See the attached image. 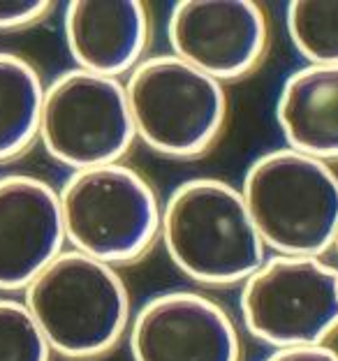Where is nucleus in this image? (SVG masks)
I'll list each match as a JSON object with an SVG mask.
<instances>
[{
  "mask_svg": "<svg viewBox=\"0 0 338 361\" xmlns=\"http://www.w3.org/2000/svg\"><path fill=\"white\" fill-rule=\"evenodd\" d=\"M160 239L181 274L211 287L243 283L267 259L241 190L220 178L197 176L174 188Z\"/></svg>",
  "mask_w": 338,
  "mask_h": 361,
  "instance_id": "f257e3e1",
  "label": "nucleus"
},
{
  "mask_svg": "<svg viewBox=\"0 0 338 361\" xmlns=\"http://www.w3.org/2000/svg\"><path fill=\"white\" fill-rule=\"evenodd\" d=\"M265 361H338V350L325 345L274 350Z\"/></svg>",
  "mask_w": 338,
  "mask_h": 361,
  "instance_id": "f3484780",
  "label": "nucleus"
},
{
  "mask_svg": "<svg viewBox=\"0 0 338 361\" xmlns=\"http://www.w3.org/2000/svg\"><path fill=\"white\" fill-rule=\"evenodd\" d=\"M276 121L287 149L338 160V65H303L283 81Z\"/></svg>",
  "mask_w": 338,
  "mask_h": 361,
  "instance_id": "f8f14e48",
  "label": "nucleus"
},
{
  "mask_svg": "<svg viewBox=\"0 0 338 361\" xmlns=\"http://www.w3.org/2000/svg\"><path fill=\"white\" fill-rule=\"evenodd\" d=\"M334 252H336V269H338V234H336V241H334Z\"/></svg>",
  "mask_w": 338,
  "mask_h": 361,
  "instance_id": "a211bd4d",
  "label": "nucleus"
},
{
  "mask_svg": "<svg viewBox=\"0 0 338 361\" xmlns=\"http://www.w3.org/2000/svg\"><path fill=\"white\" fill-rule=\"evenodd\" d=\"M243 326L274 350L325 345L338 334V269L322 257H267L241 283Z\"/></svg>",
  "mask_w": 338,
  "mask_h": 361,
  "instance_id": "423d86ee",
  "label": "nucleus"
},
{
  "mask_svg": "<svg viewBox=\"0 0 338 361\" xmlns=\"http://www.w3.org/2000/svg\"><path fill=\"white\" fill-rule=\"evenodd\" d=\"M37 139L72 171L121 162L137 139L126 84L79 68L63 72L44 90Z\"/></svg>",
  "mask_w": 338,
  "mask_h": 361,
  "instance_id": "0eeeda50",
  "label": "nucleus"
},
{
  "mask_svg": "<svg viewBox=\"0 0 338 361\" xmlns=\"http://www.w3.org/2000/svg\"><path fill=\"white\" fill-rule=\"evenodd\" d=\"M44 90L35 65L19 54L0 51V165L37 142Z\"/></svg>",
  "mask_w": 338,
  "mask_h": 361,
  "instance_id": "ddd939ff",
  "label": "nucleus"
},
{
  "mask_svg": "<svg viewBox=\"0 0 338 361\" xmlns=\"http://www.w3.org/2000/svg\"><path fill=\"white\" fill-rule=\"evenodd\" d=\"M133 361H241V336L218 301L193 290L144 301L128 329Z\"/></svg>",
  "mask_w": 338,
  "mask_h": 361,
  "instance_id": "1a4fd4ad",
  "label": "nucleus"
},
{
  "mask_svg": "<svg viewBox=\"0 0 338 361\" xmlns=\"http://www.w3.org/2000/svg\"><path fill=\"white\" fill-rule=\"evenodd\" d=\"M285 26L308 65H338V0H292Z\"/></svg>",
  "mask_w": 338,
  "mask_h": 361,
  "instance_id": "4468645a",
  "label": "nucleus"
},
{
  "mask_svg": "<svg viewBox=\"0 0 338 361\" xmlns=\"http://www.w3.org/2000/svg\"><path fill=\"white\" fill-rule=\"evenodd\" d=\"M52 355L26 303L0 297V361H52Z\"/></svg>",
  "mask_w": 338,
  "mask_h": 361,
  "instance_id": "2eb2a0df",
  "label": "nucleus"
},
{
  "mask_svg": "<svg viewBox=\"0 0 338 361\" xmlns=\"http://www.w3.org/2000/svg\"><path fill=\"white\" fill-rule=\"evenodd\" d=\"M63 245L59 190L28 174L0 178V292H23Z\"/></svg>",
  "mask_w": 338,
  "mask_h": 361,
  "instance_id": "9d476101",
  "label": "nucleus"
},
{
  "mask_svg": "<svg viewBox=\"0 0 338 361\" xmlns=\"http://www.w3.org/2000/svg\"><path fill=\"white\" fill-rule=\"evenodd\" d=\"M65 243L109 267L142 259L160 236L151 180L123 162L72 171L59 190Z\"/></svg>",
  "mask_w": 338,
  "mask_h": 361,
  "instance_id": "20e7f679",
  "label": "nucleus"
},
{
  "mask_svg": "<svg viewBox=\"0 0 338 361\" xmlns=\"http://www.w3.org/2000/svg\"><path fill=\"white\" fill-rule=\"evenodd\" d=\"M21 301L54 355L74 361L107 355L133 322V301L116 267L77 250H63Z\"/></svg>",
  "mask_w": 338,
  "mask_h": 361,
  "instance_id": "f03ea898",
  "label": "nucleus"
},
{
  "mask_svg": "<svg viewBox=\"0 0 338 361\" xmlns=\"http://www.w3.org/2000/svg\"><path fill=\"white\" fill-rule=\"evenodd\" d=\"M63 30L79 70L121 79L144 61L151 19L142 0H72Z\"/></svg>",
  "mask_w": 338,
  "mask_h": 361,
  "instance_id": "9b49d317",
  "label": "nucleus"
},
{
  "mask_svg": "<svg viewBox=\"0 0 338 361\" xmlns=\"http://www.w3.org/2000/svg\"><path fill=\"white\" fill-rule=\"evenodd\" d=\"M167 42L171 56L225 84L262 63L269 19L253 0H181L169 10Z\"/></svg>",
  "mask_w": 338,
  "mask_h": 361,
  "instance_id": "6e6552de",
  "label": "nucleus"
},
{
  "mask_svg": "<svg viewBox=\"0 0 338 361\" xmlns=\"http://www.w3.org/2000/svg\"><path fill=\"white\" fill-rule=\"evenodd\" d=\"M265 248L276 255L322 257L338 234V174L292 149L262 153L239 188Z\"/></svg>",
  "mask_w": 338,
  "mask_h": 361,
  "instance_id": "7ed1b4c3",
  "label": "nucleus"
},
{
  "mask_svg": "<svg viewBox=\"0 0 338 361\" xmlns=\"http://www.w3.org/2000/svg\"><path fill=\"white\" fill-rule=\"evenodd\" d=\"M54 10L49 0H0V30L35 26Z\"/></svg>",
  "mask_w": 338,
  "mask_h": 361,
  "instance_id": "dca6fc26",
  "label": "nucleus"
},
{
  "mask_svg": "<svg viewBox=\"0 0 338 361\" xmlns=\"http://www.w3.org/2000/svg\"><path fill=\"white\" fill-rule=\"evenodd\" d=\"M126 95L137 139L167 158H197L225 130V86L171 54L146 56L128 75Z\"/></svg>",
  "mask_w": 338,
  "mask_h": 361,
  "instance_id": "39448f33",
  "label": "nucleus"
}]
</instances>
